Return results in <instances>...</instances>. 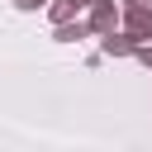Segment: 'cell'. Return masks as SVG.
Returning <instances> with one entry per match:
<instances>
[{
  "label": "cell",
  "instance_id": "cell-9",
  "mask_svg": "<svg viewBox=\"0 0 152 152\" xmlns=\"http://www.w3.org/2000/svg\"><path fill=\"white\" fill-rule=\"evenodd\" d=\"M81 5H86V10H90V5H95V0H81Z\"/></svg>",
  "mask_w": 152,
  "mask_h": 152
},
{
  "label": "cell",
  "instance_id": "cell-4",
  "mask_svg": "<svg viewBox=\"0 0 152 152\" xmlns=\"http://www.w3.org/2000/svg\"><path fill=\"white\" fill-rule=\"evenodd\" d=\"M81 10H86L81 0H52V5H48V24H52V28H57V24H71Z\"/></svg>",
  "mask_w": 152,
  "mask_h": 152
},
{
  "label": "cell",
  "instance_id": "cell-3",
  "mask_svg": "<svg viewBox=\"0 0 152 152\" xmlns=\"http://www.w3.org/2000/svg\"><path fill=\"white\" fill-rule=\"evenodd\" d=\"M100 52H104V57H133V52H138V38H133L128 28H124V33L114 28V33L100 38Z\"/></svg>",
  "mask_w": 152,
  "mask_h": 152
},
{
  "label": "cell",
  "instance_id": "cell-2",
  "mask_svg": "<svg viewBox=\"0 0 152 152\" xmlns=\"http://www.w3.org/2000/svg\"><path fill=\"white\" fill-rule=\"evenodd\" d=\"M124 28H128L138 43H147V38H152V5H128V10H124Z\"/></svg>",
  "mask_w": 152,
  "mask_h": 152
},
{
  "label": "cell",
  "instance_id": "cell-8",
  "mask_svg": "<svg viewBox=\"0 0 152 152\" xmlns=\"http://www.w3.org/2000/svg\"><path fill=\"white\" fill-rule=\"evenodd\" d=\"M119 5H124V10H128V5H152V0H119Z\"/></svg>",
  "mask_w": 152,
  "mask_h": 152
},
{
  "label": "cell",
  "instance_id": "cell-5",
  "mask_svg": "<svg viewBox=\"0 0 152 152\" xmlns=\"http://www.w3.org/2000/svg\"><path fill=\"white\" fill-rule=\"evenodd\" d=\"M52 38H57V43H81V38H95V33H90V24H86V19H71V24H57V28H52Z\"/></svg>",
  "mask_w": 152,
  "mask_h": 152
},
{
  "label": "cell",
  "instance_id": "cell-7",
  "mask_svg": "<svg viewBox=\"0 0 152 152\" xmlns=\"http://www.w3.org/2000/svg\"><path fill=\"white\" fill-rule=\"evenodd\" d=\"M52 0H14V10H24V14H33V10H48Z\"/></svg>",
  "mask_w": 152,
  "mask_h": 152
},
{
  "label": "cell",
  "instance_id": "cell-1",
  "mask_svg": "<svg viewBox=\"0 0 152 152\" xmlns=\"http://www.w3.org/2000/svg\"><path fill=\"white\" fill-rule=\"evenodd\" d=\"M86 24H90V33H95V38H104V33L124 28V10H119L114 0H95V5H90V14H86Z\"/></svg>",
  "mask_w": 152,
  "mask_h": 152
},
{
  "label": "cell",
  "instance_id": "cell-6",
  "mask_svg": "<svg viewBox=\"0 0 152 152\" xmlns=\"http://www.w3.org/2000/svg\"><path fill=\"white\" fill-rule=\"evenodd\" d=\"M133 57H138V66H147V71H152V43H138V52H133Z\"/></svg>",
  "mask_w": 152,
  "mask_h": 152
}]
</instances>
